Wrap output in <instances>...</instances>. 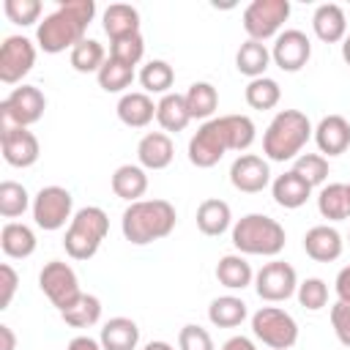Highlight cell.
I'll return each mask as SVG.
<instances>
[{
	"mask_svg": "<svg viewBox=\"0 0 350 350\" xmlns=\"http://www.w3.org/2000/svg\"><path fill=\"white\" fill-rule=\"evenodd\" d=\"M0 284H3V295H0V309H8L11 301H14V293H16V284H19V273L3 262L0 265Z\"/></svg>",
	"mask_w": 350,
	"mask_h": 350,
	"instance_id": "bcb514c9",
	"label": "cell"
},
{
	"mask_svg": "<svg viewBox=\"0 0 350 350\" xmlns=\"http://www.w3.org/2000/svg\"><path fill=\"white\" fill-rule=\"evenodd\" d=\"M68 60H71V68L79 74H98L101 66L107 63V52L96 38H85L68 52Z\"/></svg>",
	"mask_w": 350,
	"mask_h": 350,
	"instance_id": "e575fe53",
	"label": "cell"
},
{
	"mask_svg": "<svg viewBox=\"0 0 350 350\" xmlns=\"http://www.w3.org/2000/svg\"><path fill=\"white\" fill-rule=\"evenodd\" d=\"M257 137L249 115H219L205 120L189 139V161L200 170H211L227 150H246Z\"/></svg>",
	"mask_w": 350,
	"mask_h": 350,
	"instance_id": "6da1fadb",
	"label": "cell"
},
{
	"mask_svg": "<svg viewBox=\"0 0 350 350\" xmlns=\"http://www.w3.org/2000/svg\"><path fill=\"white\" fill-rule=\"evenodd\" d=\"M312 57V41L304 30H282L276 38H273V46H271V60L273 66H279L282 71L287 74H295L301 71Z\"/></svg>",
	"mask_w": 350,
	"mask_h": 350,
	"instance_id": "5bb4252c",
	"label": "cell"
},
{
	"mask_svg": "<svg viewBox=\"0 0 350 350\" xmlns=\"http://www.w3.org/2000/svg\"><path fill=\"white\" fill-rule=\"evenodd\" d=\"M109 186H112V194L115 197H120L126 202H137L148 191V172L139 164H120L112 172Z\"/></svg>",
	"mask_w": 350,
	"mask_h": 350,
	"instance_id": "603a6c76",
	"label": "cell"
},
{
	"mask_svg": "<svg viewBox=\"0 0 350 350\" xmlns=\"http://www.w3.org/2000/svg\"><path fill=\"white\" fill-rule=\"evenodd\" d=\"M246 317H249V309H246L243 298H238V295H219L208 306V320L216 328H235Z\"/></svg>",
	"mask_w": 350,
	"mask_h": 350,
	"instance_id": "1f68e13d",
	"label": "cell"
},
{
	"mask_svg": "<svg viewBox=\"0 0 350 350\" xmlns=\"http://www.w3.org/2000/svg\"><path fill=\"white\" fill-rule=\"evenodd\" d=\"M115 112H118V118H120L123 126H129V129H145L156 118V104H153V98L145 90H131V93H123L120 96Z\"/></svg>",
	"mask_w": 350,
	"mask_h": 350,
	"instance_id": "7402d4cb",
	"label": "cell"
},
{
	"mask_svg": "<svg viewBox=\"0 0 350 350\" xmlns=\"http://www.w3.org/2000/svg\"><path fill=\"white\" fill-rule=\"evenodd\" d=\"M178 350H216V345H213V336L202 325L189 323L178 334Z\"/></svg>",
	"mask_w": 350,
	"mask_h": 350,
	"instance_id": "ee69618b",
	"label": "cell"
},
{
	"mask_svg": "<svg viewBox=\"0 0 350 350\" xmlns=\"http://www.w3.org/2000/svg\"><path fill=\"white\" fill-rule=\"evenodd\" d=\"M254 290L262 301L268 304H279L295 295L298 290V273L290 262L284 260H271L265 262L257 273H254Z\"/></svg>",
	"mask_w": 350,
	"mask_h": 350,
	"instance_id": "7c38bea8",
	"label": "cell"
},
{
	"mask_svg": "<svg viewBox=\"0 0 350 350\" xmlns=\"http://www.w3.org/2000/svg\"><path fill=\"white\" fill-rule=\"evenodd\" d=\"M271 194H273V202L279 208H287V211H295L301 205H306V200L312 197V186L293 170L276 175L271 180Z\"/></svg>",
	"mask_w": 350,
	"mask_h": 350,
	"instance_id": "44dd1931",
	"label": "cell"
},
{
	"mask_svg": "<svg viewBox=\"0 0 350 350\" xmlns=\"http://www.w3.org/2000/svg\"><path fill=\"white\" fill-rule=\"evenodd\" d=\"M342 249H345V241L339 230L331 224H317L304 235V252L314 262H334L342 257Z\"/></svg>",
	"mask_w": 350,
	"mask_h": 350,
	"instance_id": "ac0fdd59",
	"label": "cell"
},
{
	"mask_svg": "<svg viewBox=\"0 0 350 350\" xmlns=\"http://www.w3.org/2000/svg\"><path fill=\"white\" fill-rule=\"evenodd\" d=\"M44 109H46V96L41 93V88L22 82L0 104V129H11V126L30 129L44 118Z\"/></svg>",
	"mask_w": 350,
	"mask_h": 350,
	"instance_id": "ba28073f",
	"label": "cell"
},
{
	"mask_svg": "<svg viewBox=\"0 0 350 350\" xmlns=\"http://www.w3.org/2000/svg\"><path fill=\"white\" fill-rule=\"evenodd\" d=\"M328 159L323 153H301L295 161H293V172H298L312 189L314 186H323L325 178H328Z\"/></svg>",
	"mask_w": 350,
	"mask_h": 350,
	"instance_id": "ab89813d",
	"label": "cell"
},
{
	"mask_svg": "<svg viewBox=\"0 0 350 350\" xmlns=\"http://www.w3.org/2000/svg\"><path fill=\"white\" fill-rule=\"evenodd\" d=\"M27 208H33V200H30L27 189L16 180H3L0 183V216L3 219H16Z\"/></svg>",
	"mask_w": 350,
	"mask_h": 350,
	"instance_id": "f35d334b",
	"label": "cell"
},
{
	"mask_svg": "<svg viewBox=\"0 0 350 350\" xmlns=\"http://www.w3.org/2000/svg\"><path fill=\"white\" fill-rule=\"evenodd\" d=\"M3 11H5V16H8L14 25L30 27V25H36V22L41 19L44 5H41V0H5V3H3ZM36 27H38V25H36Z\"/></svg>",
	"mask_w": 350,
	"mask_h": 350,
	"instance_id": "b9f144b4",
	"label": "cell"
},
{
	"mask_svg": "<svg viewBox=\"0 0 350 350\" xmlns=\"http://www.w3.org/2000/svg\"><path fill=\"white\" fill-rule=\"evenodd\" d=\"M142 55H145V38H142V33L129 36V38L109 41V57H115V60H120V63H126L131 68L142 60Z\"/></svg>",
	"mask_w": 350,
	"mask_h": 350,
	"instance_id": "7bdbcfd3",
	"label": "cell"
},
{
	"mask_svg": "<svg viewBox=\"0 0 350 350\" xmlns=\"http://www.w3.org/2000/svg\"><path fill=\"white\" fill-rule=\"evenodd\" d=\"M109 232V216L98 205H85L68 221L63 249L71 260H90Z\"/></svg>",
	"mask_w": 350,
	"mask_h": 350,
	"instance_id": "8992f818",
	"label": "cell"
},
{
	"mask_svg": "<svg viewBox=\"0 0 350 350\" xmlns=\"http://www.w3.org/2000/svg\"><path fill=\"white\" fill-rule=\"evenodd\" d=\"M178 224L175 205L170 200H137L120 216L123 238L134 246H148L153 241L167 238Z\"/></svg>",
	"mask_w": 350,
	"mask_h": 350,
	"instance_id": "3957f363",
	"label": "cell"
},
{
	"mask_svg": "<svg viewBox=\"0 0 350 350\" xmlns=\"http://www.w3.org/2000/svg\"><path fill=\"white\" fill-rule=\"evenodd\" d=\"M221 350H257V347H254V342H252L249 336H241V334H238V336H230V339L221 345Z\"/></svg>",
	"mask_w": 350,
	"mask_h": 350,
	"instance_id": "681fc988",
	"label": "cell"
},
{
	"mask_svg": "<svg viewBox=\"0 0 350 350\" xmlns=\"http://www.w3.org/2000/svg\"><path fill=\"white\" fill-rule=\"evenodd\" d=\"M312 30L323 44H339L347 36V16L345 8L336 3H323L312 14Z\"/></svg>",
	"mask_w": 350,
	"mask_h": 350,
	"instance_id": "ffe728a7",
	"label": "cell"
},
{
	"mask_svg": "<svg viewBox=\"0 0 350 350\" xmlns=\"http://www.w3.org/2000/svg\"><path fill=\"white\" fill-rule=\"evenodd\" d=\"M60 317L71 328H90V325H96L101 320V301L93 293H82L68 309L60 312Z\"/></svg>",
	"mask_w": 350,
	"mask_h": 350,
	"instance_id": "836d02e7",
	"label": "cell"
},
{
	"mask_svg": "<svg viewBox=\"0 0 350 350\" xmlns=\"http://www.w3.org/2000/svg\"><path fill=\"white\" fill-rule=\"evenodd\" d=\"M96 79H98V88L104 93H126V88L134 82V68L115 60V57H107V63L101 66Z\"/></svg>",
	"mask_w": 350,
	"mask_h": 350,
	"instance_id": "74e56055",
	"label": "cell"
},
{
	"mask_svg": "<svg viewBox=\"0 0 350 350\" xmlns=\"http://www.w3.org/2000/svg\"><path fill=\"white\" fill-rule=\"evenodd\" d=\"M232 227V211L224 200L219 197H211V200H202L200 208H197V230L208 238H219L221 232H227Z\"/></svg>",
	"mask_w": 350,
	"mask_h": 350,
	"instance_id": "cb8c5ba5",
	"label": "cell"
},
{
	"mask_svg": "<svg viewBox=\"0 0 350 350\" xmlns=\"http://www.w3.org/2000/svg\"><path fill=\"white\" fill-rule=\"evenodd\" d=\"M142 350H175L170 342H164V339H153V342H148Z\"/></svg>",
	"mask_w": 350,
	"mask_h": 350,
	"instance_id": "816d5d0a",
	"label": "cell"
},
{
	"mask_svg": "<svg viewBox=\"0 0 350 350\" xmlns=\"http://www.w3.org/2000/svg\"><path fill=\"white\" fill-rule=\"evenodd\" d=\"M33 221L36 227L55 232L66 227V221L74 219V197L63 186H41L38 194L33 197Z\"/></svg>",
	"mask_w": 350,
	"mask_h": 350,
	"instance_id": "30bf717a",
	"label": "cell"
},
{
	"mask_svg": "<svg viewBox=\"0 0 350 350\" xmlns=\"http://www.w3.org/2000/svg\"><path fill=\"white\" fill-rule=\"evenodd\" d=\"M334 290H336L339 301H350V265H345V268H342V271L336 273Z\"/></svg>",
	"mask_w": 350,
	"mask_h": 350,
	"instance_id": "7dc6e473",
	"label": "cell"
},
{
	"mask_svg": "<svg viewBox=\"0 0 350 350\" xmlns=\"http://www.w3.org/2000/svg\"><path fill=\"white\" fill-rule=\"evenodd\" d=\"M312 134L314 126L301 109H279L262 134V153L268 161H295Z\"/></svg>",
	"mask_w": 350,
	"mask_h": 350,
	"instance_id": "277c9868",
	"label": "cell"
},
{
	"mask_svg": "<svg viewBox=\"0 0 350 350\" xmlns=\"http://www.w3.org/2000/svg\"><path fill=\"white\" fill-rule=\"evenodd\" d=\"M252 334L271 350H290L298 342V323L279 306H260L252 314Z\"/></svg>",
	"mask_w": 350,
	"mask_h": 350,
	"instance_id": "52a82bcc",
	"label": "cell"
},
{
	"mask_svg": "<svg viewBox=\"0 0 350 350\" xmlns=\"http://www.w3.org/2000/svg\"><path fill=\"white\" fill-rule=\"evenodd\" d=\"M101 25H104V33L109 36V41L137 36L139 33V11L134 5H126V3H112L104 11Z\"/></svg>",
	"mask_w": 350,
	"mask_h": 350,
	"instance_id": "4316f807",
	"label": "cell"
},
{
	"mask_svg": "<svg viewBox=\"0 0 350 350\" xmlns=\"http://www.w3.org/2000/svg\"><path fill=\"white\" fill-rule=\"evenodd\" d=\"M232 246L238 254H254V257H276L284 243H287V232L284 227L265 216V213H246L232 224Z\"/></svg>",
	"mask_w": 350,
	"mask_h": 350,
	"instance_id": "5b68a950",
	"label": "cell"
},
{
	"mask_svg": "<svg viewBox=\"0 0 350 350\" xmlns=\"http://www.w3.org/2000/svg\"><path fill=\"white\" fill-rule=\"evenodd\" d=\"M172 82H175V71H172V66L167 60H148L142 66V71H139V85H142V90L148 96L150 93H159V96L172 93L170 90Z\"/></svg>",
	"mask_w": 350,
	"mask_h": 350,
	"instance_id": "d590c367",
	"label": "cell"
},
{
	"mask_svg": "<svg viewBox=\"0 0 350 350\" xmlns=\"http://www.w3.org/2000/svg\"><path fill=\"white\" fill-rule=\"evenodd\" d=\"M342 60L350 66V33L345 36V41H342Z\"/></svg>",
	"mask_w": 350,
	"mask_h": 350,
	"instance_id": "f5cc1de1",
	"label": "cell"
},
{
	"mask_svg": "<svg viewBox=\"0 0 350 350\" xmlns=\"http://www.w3.org/2000/svg\"><path fill=\"white\" fill-rule=\"evenodd\" d=\"M230 183L243 194H260L265 186H271V167L257 153H241L230 164Z\"/></svg>",
	"mask_w": 350,
	"mask_h": 350,
	"instance_id": "2e32d148",
	"label": "cell"
},
{
	"mask_svg": "<svg viewBox=\"0 0 350 350\" xmlns=\"http://www.w3.org/2000/svg\"><path fill=\"white\" fill-rule=\"evenodd\" d=\"M314 142L320 148V153L328 156H342L350 148V120L342 115H325L320 118V123L314 126Z\"/></svg>",
	"mask_w": 350,
	"mask_h": 350,
	"instance_id": "e0dca14e",
	"label": "cell"
},
{
	"mask_svg": "<svg viewBox=\"0 0 350 350\" xmlns=\"http://www.w3.org/2000/svg\"><path fill=\"white\" fill-rule=\"evenodd\" d=\"M216 279L227 290H243L254 284V271L243 254H224L216 262Z\"/></svg>",
	"mask_w": 350,
	"mask_h": 350,
	"instance_id": "f1b7e54d",
	"label": "cell"
},
{
	"mask_svg": "<svg viewBox=\"0 0 350 350\" xmlns=\"http://www.w3.org/2000/svg\"><path fill=\"white\" fill-rule=\"evenodd\" d=\"M96 16L93 0H60L52 14H46L36 27V44L46 55L71 52L79 41H85L88 25Z\"/></svg>",
	"mask_w": 350,
	"mask_h": 350,
	"instance_id": "7a4b0ae2",
	"label": "cell"
},
{
	"mask_svg": "<svg viewBox=\"0 0 350 350\" xmlns=\"http://www.w3.org/2000/svg\"><path fill=\"white\" fill-rule=\"evenodd\" d=\"M347 200H350V183H347Z\"/></svg>",
	"mask_w": 350,
	"mask_h": 350,
	"instance_id": "db71d44e",
	"label": "cell"
},
{
	"mask_svg": "<svg viewBox=\"0 0 350 350\" xmlns=\"http://www.w3.org/2000/svg\"><path fill=\"white\" fill-rule=\"evenodd\" d=\"M36 232L22 221H5L0 230V249L11 260H27L36 252Z\"/></svg>",
	"mask_w": 350,
	"mask_h": 350,
	"instance_id": "d4e9b609",
	"label": "cell"
},
{
	"mask_svg": "<svg viewBox=\"0 0 350 350\" xmlns=\"http://www.w3.org/2000/svg\"><path fill=\"white\" fill-rule=\"evenodd\" d=\"M290 16V0H252L243 8V30L252 41L265 44L282 33V25Z\"/></svg>",
	"mask_w": 350,
	"mask_h": 350,
	"instance_id": "9c48e42d",
	"label": "cell"
},
{
	"mask_svg": "<svg viewBox=\"0 0 350 350\" xmlns=\"http://www.w3.org/2000/svg\"><path fill=\"white\" fill-rule=\"evenodd\" d=\"M36 66V44L27 36H5L0 46V82L19 85Z\"/></svg>",
	"mask_w": 350,
	"mask_h": 350,
	"instance_id": "4fadbf2b",
	"label": "cell"
},
{
	"mask_svg": "<svg viewBox=\"0 0 350 350\" xmlns=\"http://www.w3.org/2000/svg\"><path fill=\"white\" fill-rule=\"evenodd\" d=\"M298 304L309 312H320L325 304H328V284L320 279V276H309L304 282H298Z\"/></svg>",
	"mask_w": 350,
	"mask_h": 350,
	"instance_id": "60d3db41",
	"label": "cell"
},
{
	"mask_svg": "<svg viewBox=\"0 0 350 350\" xmlns=\"http://www.w3.org/2000/svg\"><path fill=\"white\" fill-rule=\"evenodd\" d=\"M183 98H186L191 120H202L205 123L219 109V90L211 82H191L189 90L183 93Z\"/></svg>",
	"mask_w": 350,
	"mask_h": 350,
	"instance_id": "4dcf8cb0",
	"label": "cell"
},
{
	"mask_svg": "<svg viewBox=\"0 0 350 350\" xmlns=\"http://www.w3.org/2000/svg\"><path fill=\"white\" fill-rule=\"evenodd\" d=\"M156 120L159 126L170 134V131H183L189 123H191V115H189V107H186V98L183 93H167L156 101Z\"/></svg>",
	"mask_w": 350,
	"mask_h": 350,
	"instance_id": "83f0119b",
	"label": "cell"
},
{
	"mask_svg": "<svg viewBox=\"0 0 350 350\" xmlns=\"http://www.w3.org/2000/svg\"><path fill=\"white\" fill-rule=\"evenodd\" d=\"M0 150H3L5 164L19 167V170L33 167L38 161V156H41L38 137L30 129H22V126L0 129Z\"/></svg>",
	"mask_w": 350,
	"mask_h": 350,
	"instance_id": "9a60e30c",
	"label": "cell"
},
{
	"mask_svg": "<svg viewBox=\"0 0 350 350\" xmlns=\"http://www.w3.org/2000/svg\"><path fill=\"white\" fill-rule=\"evenodd\" d=\"M331 325H334L336 339L345 347H350V301H336L331 306Z\"/></svg>",
	"mask_w": 350,
	"mask_h": 350,
	"instance_id": "f6af8a7d",
	"label": "cell"
},
{
	"mask_svg": "<svg viewBox=\"0 0 350 350\" xmlns=\"http://www.w3.org/2000/svg\"><path fill=\"white\" fill-rule=\"evenodd\" d=\"M38 287H41V293L49 298V304H52L57 312L68 309V306L82 295L77 271H74L68 262H63V260H49V262L41 268V273H38Z\"/></svg>",
	"mask_w": 350,
	"mask_h": 350,
	"instance_id": "8fae6325",
	"label": "cell"
},
{
	"mask_svg": "<svg viewBox=\"0 0 350 350\" xmlns=\"http://www.w3.org/2000/svg\"><path fill=\"white\" fill-rule=\"evenodd\" d=\"M98 342H101L104 350H137L139 325L131 317H112L101 325Z\"/></svg>",
	"mask_w": 350,
	"mask_h": 350,
	"instance_id": "484cf974",
	"label": "cell"
},
{
	"mask_svg": "<svg viewBox=\"0 0 350 350\" xmlns=\"http://www.w3.org/2000/svg\"><path fill=\"white\" fill-rule=\"evenodd\" d=\"M137 159L145 170H164L175 159V145L167 131H148L137 142Z\"/></svg>",
	"mask_w": 350,
	"mask_h": 350,
	"instance_id": "d6986e66",
	"label": "cell"
},
{
	"mask_svg": "<svg viewBox=\"0 0 350 350\" xmlns=\"http://www.w3.org/2000/svg\"><path fill=\"white\" fill-rule=\"evenodd\" d=\"M0 350H16V334L5 323L0 325Z\"/></svg>",
	"mask_w": 350,
	"mask_h": 350,
	"instance_id": "f907efd6",
	"label": "cell"
},
{
	"mask_svg": "<svg viewBox=\"0 0 350 350\" xmlns=\"http://www.w3.org/2000/svg\"><path fill=\"white\" fill-rule=\"evenodd\" d=\"M243 96L252 109H273L282 101V88L271 77H257V79H249Z\"/></svg>",
	"mask_w": 350,
	"mask_h": 350,
	"instance_id": "8d00e7d4",
	"label": "cell"
},
{
	"mask_svg": "<svg viewBox=\"0 0 350 350\" xmlns=\"http://www.w3.org/2000/svg\"><path fill=\"white\" fill-rule=\"evenodd\" d=\"M66 350H104V347H101V342H98V339H93V336H85V334H82V336H74V339L68 342V347H66Z\"/></svg>",
	"mask_w": 350,
	"mask_h": 350,
	"instance_id": "c3c4849f",
	"label": "cell"
},
{
	"mask_svg": "<svg viewBox=\"0 0 350 350\" xmlns=\"http://www.w3.org/2000/svg\"><path fill=\"white\" fill-rule=\"evenodd\" d=\"M271 66V49L260 41H252L246 38L238 52H235V68L249 77V79H257V77H265V68Z\"/></svg>",
	"mask_w": 350,
	"mask_h": 350,
	"instance_id": "f546056e",
	"label": "cell"
},
{
	"mask_svg": "<svg viewBox=\"0 0 350 350\" xmlns=\"http://www.w3.org/2000/svg\"><path fill=\"white\" fill-rule=\"evenodd\" d=\"M317 211L328 221H345L350 216V200H347V183H328L317 194Z\"/></svg>",
	"mask_w": 350,
	"mask_h": 350,
	"instance_id": "d6a6232c",
	"label": "cell"
}]
</instances>
